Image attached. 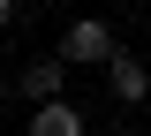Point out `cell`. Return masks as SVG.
<instances>
[{
    "mask_svg": "<svg viewBox=\"0 0 151 136\" xmlns=\"http://www.w3.org/2000/svg\"><path fill=\"white\" fill-rule=\"evenodd\" d=\"M60 60H98V68H113V60H121V45H113V30H106L98 15H83V23H68Z\"/></svg>",
    "mask_w": 151,
    "mask_h": 136,
    "instance_id": "6da1fadb",
    "label": "cell"
},
{
    "mask_svg": "<svg viewBox=\"0 0 151 136\" xmlns=\"http://www.w3.org/2000/svg\"><path fill=\"white\" fill-rule=\"evenodd\" d=\"M60 83H68V60H60V53H45V60L23 68V91H30L38 106H60Z\"/></svg>",
    "mask_w": 151,
    "mask_h": 136,
    "instance_id": "7a4b0ae2",
    "label": "cell"
},
{
    "mask_svg": "<svg viewBox=\"0 0 151 136\" xmlns=\"http://www.w3.org/2000/svg\"><path fill=\"white\" fill-rule=\"evenodd\" d=\"M106 83H113V98H129V106H136V98H151V68H144L136 53H121V60H113V68H106Z\"/></svg>",
    "mask_w": 151,
    "mask_h": 136,
    "instance_id": "3957f363",
    "label": "cell"
},
{
    "mask_svg": "<svg viewBox=\"0 0 151 136\" xmlns=\"http://www.w3.org/2000/svg\"><path fill=\"white\" fill-rule=\"evenodd\" d=\"M30 136H83V114H76L68 98H60V106H38V114H30Z\"/></svg>",
    "mask_w": 151,
    "mask_h": 136,
    "instance_id": "277c9868",
    "label": "cell"
},
{
    "mask_svg": "<svg viewBox=\"0 0 151 136\" xmlns=\"http://www.w3.org/2000/svg\"><path fill=\"white\" fill-rule=\"evenodd\" d=\"M8 23H15V0H0V30H8Z\"/></svg>",
    "mask_w": 151,
    "mask_h": 136,
    "instance_id": "5b68a950",
    "label": "cell"
}]
</instances>
